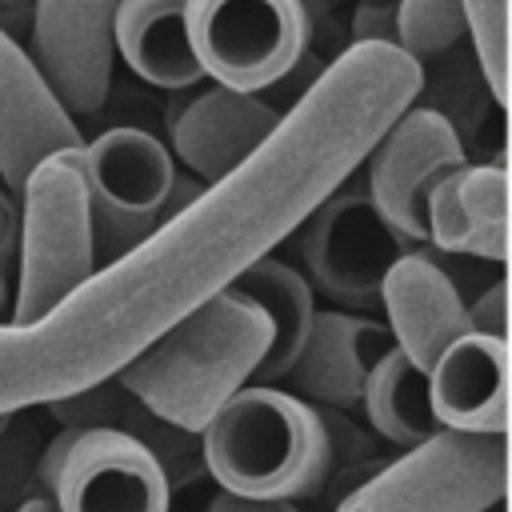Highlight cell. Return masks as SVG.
I'll use <instances>...</instances> for the list:
<instances>
[{
    "instance_id": "6da1fadb",
    "label": "cell",
    "mask_w": 512,
    "mask_h": 512,
    "mask_svg": "<svg viewBox=\"0 0 512 512\" xmlns=\"http://www.w3.org/2000/svg\"><path fill=\"white\" fill-rule=\"evenodd\" d=\"M420 88L424 64L396 44H348L244 164L204 184L136 248L100 264L44 320L20 324L32 404L116 376L164 328L272 256L348 184Z\"/></svg>"
},
{
    "instance_id": "7a4b0ae2",
    "label": "cell",
    "mask_w": 512,
    "mask_h": 512,
    "mask_svg": "<svg viewBox=\"0 0 512 512\" xmlns=\"http://www.w3.org/2000/svg\"><path fill=\"white\" fill-rule=\"evenodd\" d=\"M268 340L272 328L264 312L224 288L144 344L112 380L152 416L200 436L204 424L252 384Z\"/></svg>"
},
{
    "instance_id": "3957f363",
    "label": "cell",
    "mask_w": 512,
    "mask_h": 512,
    "mask_svg": "<svg viewBox=\"0 0 512 512\" xmlns=\"http://www.w3.org/2000/svg\"><path fill=\"white\" fill-rule=\"evenodd\" d=\"M204 472L240 500L296 504L332 480V452L320 408L272 388H240L200 432Z\"/></svg>"
},
{
    "instance_id": "277c9868",
    "label": "cell",
    "mask_w": 512,
    "mask_h": 512,
    "mask_svg": "<svg viewBox=\"0 0 512 512\" xmlns=\"http://www.w3.org/2000/svg\"><path fill=\"white\" fill-rule=\"evenodd\" d=\"M16 296L8 324H36L92 272V216L80 144L40 156L16 188Z\"/></svg>"
},
{
    "instance_id": "5b68a950",
    "label": "cell",
    "mask_w": 512,
    "mask_h": 512,
    "mask_svg": "<svg viewBox=\"0 0 512 512\" xmlns=\"http://www.w3.org/2000/svg\"><path fill=\"white\" fill-rule=\"evenodd\" d=\"M504 492L508 436L436 428L340 496L336 512H488Z\"/></svg>"
},
{
    "instance_id": "8992f818",
    "label": "cell",
    "mask_w": 512,
    "mask_h": 512,
    "mask_svg": "<svg viewBox=\"0 0 512 512\" xmlns=\"http://www.w3.org/2000/svg\"><path fill=\"white\" fill-rule=\"evenodd\" d=\"M80 152L96 268L136 248L168 212L204 188L196 176H176L168 144L144 128H104Z\"/></svg>"
},
{
    "instance_id": "52a82bcc",
    "label": "cell",
    "mask_w": 512,
    "mask_h": 512,
    "mask_svg": "<svg viewBox=\"0 0 512 512\" xmlns=\"http://www.w3.org/2000/svg\"><path fill=\"white\" fill-rule=\"evenodd\" d=\"M188 48L208 84L264 92L308 48L304 0H184Z\"/></svg>"
},
{
    "instance_id": "ba28073f",
    "label": "cell",
    "mask_w": 512,
    "mask_h": 512,
    "mask_svg": "<svg viewBox=\"0 0 512 512\" xmlns=\"http://www.w3.org/2000/svg\"><path fill=\"white\" fill-rule=\"evenodd\" d=\"M368 164V200L380 212V220L404 240L420 244L428 240V192L440 176L468 164L464 140L456 124L428 104H408L384 136L364 156Z\"/></svg>"
},
{
    "instance_id": "9c48e42d",
    "label": "cell",
    "mask_w": 512,
    "mask_h": 512,
    "mask_svg": "<svg viewBox=\"0 0 512 512\" xmlns=\"http://www.w3.org/2000/svg\"><path fill=\"white\" fill-rule=\"evenodd\" d=\"M296 232L304 280L336 304H372L388 264L404 252V240L380 220L368 192L352 188H336Z\"/></svg>"
},
{
    "instance_id": "30bf717a",
    "label": "cell",
    "mask_w": 512,
    "mask_h": 512,
    "mask_svg": "<svg viewBox=\"0 0 512 512\" xmlns=\"http://www.w3.org/2000/svg\"><path fill=\"white\" fill-rule=\"evenodd\" d=\"M116 4L120 0H36L32 8L28 56L76 128L104 108L112 88Z\"/></svg>"
},
{
    "instance_id": "8fae6325",
    "label": "cell",
    "mask_w": 512,
    "mask_h": 512,
    "mask_svg": "<svg viewBox=\"0 0 512 512\" xmlns=\"http://www.w3.org/2000/svg\"><path fill=\"white\" fill-rule=\"evenodd\" d=\"M48 496L56 512H168L172 488L136 436L120 428H72Z\"/></svg>"
},
{
    "instance_id": "7c38bea8",
    "label": "cell",
    "mask_w": 512,
    "mask_h": 512,
    "mask_svg": "<svg viewBox=\"0 0 512 512\" xmlns=\"http://www.w3.org/2000/svg\"><path fill=\"white\" fill-rule=\"evenodd\" d=\"M164 124L172 144L168 152H176L200 184H212L244 164L272 136L280 112L252 92H232L200 80L196 88L172 92Z\"/></svg>"
},
{
    "instance_id": "4fadbf2b",
    "label": "cell",
    "mask_w": 512,
    "mask_h": 512,
    "mask_svg": "<svg viewBox=\"0 0 512 512\" xmlns=\"http://www.w3.org/2000/svg\"><path fill=\"white\" fill-rule=\"evenodd\" d=\"M376 300L384 304V316H388L384 328H388L392 344L420 372H428L452 340L472 332L468 308H464L468 300L460 296L452 276L420 248H404L388 264Z\"/></svg>"
},
{
    "instance_id": "5bb4252c",
    "label": "cell",
    "mask_w": 512,
    "mask_h": 512,
    "mask_svg": "<svg viewBox=\"0 0 512 512\" xmlns=\"http://www.w3.org/2000/svg\"><path fill=\"white\" fill-rule=\"evenodd\" d=\"M392 348L396 344L388 328L368 316L340 312V308L316 312L300 356L280 380H288V392L308 400L312 408H332V412L360 408L368 372Z\"/></svg>"
},
{
    "instance_id": "9a60e30c",
    "label": "cell",
    "mask_w": 512,
    "mask_h": 512,
    "mask_svg": "<svg viewBox=\"0 0 512 512\" xmlns=\"http://www.w3.org/2000/svg\"><path fill=\"white\" fill-rule=\"evenodd\" d=\"M68 144H84L72 116L56 104L28 48L0 28V180L16 192L28 168Z\"/></svg>"
},
{
    "instance_id": "2e32d148",
    "label": "cell",
    "mask_w": 512,
    "mask_h": 512,
    "mask_svg": "<svg viewBox=\"0 0 512 512\" xmlns=\"http://www.w3.org/2000/svg\"><path fill=\"white\" fill-rule=\"evenodd\" d=\"M432 416L448 432L508 436V340L464 332L428 368Z\"/></svg>"
},
{
    "instance_id": "e0dca14e",
    "label": "cell",
    "mask_w": 512,
    "mask_h": 512,
    "mask_svg": "<svg viewBox=\"0 0 512 512\" xmlns=\"http://www.w3.org/2000/svg\"><path fill=\"white\" fill-rule=\"evenodd\" d=\"M428 244L456 256L504 264L508 256V172L492 164H460L428 192Z\"/></svg>"
},
{
    "instance_id": "ac0fdd59",
    "label": "cell",
    "mask_w": 512,
    "mask_h": 512,
    "mask_svg": "<svg viewBox=\"0 0 512 512\" xmlns=\"http://www.w3.org/2000/svg\"><path fill=\"white\" fill-rule=\"evenodd\" d=\"M112 56L164 92H184L204 80L188 48L184 0H120L112 16Z\"/></svg>"
},
{
    "instance_id": "d6986e66",
    "label": "cell",
    "mask_w": 512,
    "mask_h": 512,
    "mask_svg": "<svg viewBox=\"0 0 512 512\" xmlns=\"http://www.w3.org/2000/svg\"><path fill=\"white\" fill-rule=\"evenodd\" d=\"M232 292L244 296L248 304H256L264 312L268 328H272L268 352H264L252 384H276L292 368V360L300 356V348L308 340V328H312V316H316L312 284L292 264H284L276 256H260L248 272H240L232 280Z\"/></svg>"
},
{
    "instance_id": "ffe728a7",
    "label": "cell",
    "mask_w": 512,
    "mask_h": 512,
    "mask_svg": "<svg viewBox=\"0 0 512 512\" xmlns=\"http://www.w3.org/2000/svg\"><path fill=\"white\" fill-rule=\"evenodd\" d=\"M360 408L368 412L376 436L396 448H412L440 428L428 400V372H420L400 348L380 356V364L368 372Z\"/></svg>"
},
{
    "instance_id": "44dd1931",
    "label": "cell",
    "mask_w": 512,
    "mask_h": 512,
    "mask_svg": "<svg viewBox=\"0 0 512 512\" xmlns=\"http://www.w3.org/2000/svg\"><path fill=\"white\" fill-rule=\"evenodd\" d=\"M468 36L464 0H396V48L424 64Z\"/></svg>"
},
{
    "instance_id": "7402d4cb",
    "label": "cell",
    "mask_w": 512,
    "mask_h": 512,
    "mask_svg": "<svg viewBox=\"0 0 512 512\" xmlns=\"http://www.w3.org/2000/svg\"><path fill=\"white\" fill-rule=\"evenodd\" d=\"M116 428L128 432V436H136V440L148 448V456L160 464L168 488L192 484L196 476H204L200 436H196V432H184V428H176V424H168V420H160V416H152V412L140 408L132 396H128V404H124V416H120Z\"/></svg>"
},
{
    "instance_id": "603a6c76",
    "label": "cell",
    "mask_w": 512,
    "mask_h": 512,
    "mask_svg": "<svg viewBox=\"0 0 512 512\" xmlns=\"http://www.w3.org/2000/svg\"><path fill=\"white\" fill-rule=\"evenodd\" d=\"M468 36L476 48L480 80L488 84L492 100L504 108L508 100V0H464Z\"/></svg>"
},
{
    "instance_id": "cb8c5ba5",
    "label": "cell",
    "mask_w": 512,
    "mask_h": 512,
    "mask_svg": "<svg viewBox=\"0 0 512 512\" xmlns=\"http://www.w3.org/2000/svg\"><path fill=\"white\" fill-rule=\"evenodd\" d=\"M124 404H128V392L108 376L100 384H88V388H76V392L52 400L48 412L64 428H116L124 416Z\"/></svg>"
},
{
    "instance_id": "d4e9b609",
    "label": "cell",
    "mask_w": 512,
    "mask_h": 512,
    "mask_svg": "<svg viewBox=\"0 0 512 512\" xmlns=\"http://www.w3.org/2000/svg\"><path fill=\"white\" fill-rule=\"evenodd\" d=\"M20 408H32L28 344L20 324L0 320V416H16Z\"/></svg>"
},
{
    "instance_id": "484cf974",
    "label": "cell",
    "mask_w": 512,
    "mask_h": 512,
    "mask_svg": "<svg viewBox=\"0 0 512 512\" xmlns=\"http://www.w3.org/2000/svg\"><path fill=\"white\" fill-rule=\"evenodd\" d=\"M468 308V328L480 336H508V280L496 276L488 288H480V296Z\"/></svg>"
},
{
    "instance_id": "4316f807",
    "label": "cell",
    "mask_w": 512,
    "mask_h": 512,
    "mask_svg": "<svg viewBox=\"0 0 512 512\" xmlns=\"http://www.w3.org/2000/svg\"><path fill=\"white\" fill-rule=\"evenodd\" d=\"M352 44H396V4H388V0H356Z\"/></svg>"
},
{
    "instance_id": "83f0119b",
    "label": "cell",
    "mask_w": 512,
    "mask_h": 512,
    "mask_svg": "<svg viewBox=\"0 0 512 512\" xmlns=\"http://www.w3.org/2000/svg\"><path fill=\"white\" fill-rule=\"evenodd\" d=\"M16 200L0 188V264L8 268V256H16Z\"/></svg>"
},
{
    "instance_id": "f1b7e54d",
    "label": "cell",
    "mask_w": 512,
    "mask_h": 512,
    "mask_svg": "<svg viewBox=\"0 0 512 512\" xmlns=\"http://www.w3.org/2000/svg\"><path fill=\"white\" fill-rule=\"evenodd\" d=\"M208 512H296V504H272V500H240V496H228L220 492Z\"/></svg>"
},
{
    "instance_id": "f546056e",
    "label": "cell",
    "mask_w": 512,
    "mask_h": 512,
    "mask_svg": "<svg viewBox=\"0 0 512 512\" xmlns=\"http://www.w3.org/2000/svg\"><path fill=\"white\" fill-rule=\"evenodd\" d=\"M16 512H56V504H52V496H28Z\"/></svg>"
},
{
    "instance_id": "4dcf8cb0",
    "label": "cell",
    "mask_w": 512,
    "mask_h": 512,
    "mask_svg": "<svg viewBox=\"0 0 512 512\" xmlns=\"http://www.w3.org/2000/svg\"><path fill=\"white\" fill-rule=\"evenodd\" d=\"M8 308V268L0 264V312Z\"/></svg>"
},
{
    "instance_id": "1f68e13d",
    "label": "cell",
    "mask_w": 512,
    "mask_h": 512,
    "mask_svg": "<svg viewBox=\"0 0 512 512\" xmlns=\"http://www.w3.org/2000/svg\"><path fill=\"white\" fill-rule=\"evenodd\" d=\"M8 424H12V416H0V440H4V432H8Z\"/></svg>"
}]
</instances>
